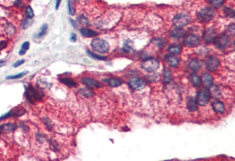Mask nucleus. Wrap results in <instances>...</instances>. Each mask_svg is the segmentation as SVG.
<instances>
[{
	"mask_svg": "<svg viewBox=\"0 0 235 161\" xmlns=\"http://www.w3.org/2000/svg\"><path fill=\"white\" fill-rule=\"evenodd\" d=\"M91 46L95 52L100 53V54H105L109 50V43L102 38H94L91 42Z\"/></svg>",
	"mask_w": 235,
	"mask_h": 161,
	"instance_id": "nucleus-1",
	"label": "nucleus"
},
{
	"mask_svg": "<svg viewBox=\"0 0 235 161\" xmlns=\"http://www.w3.org/2000/svg\"><path fill=\"white\" fill-rule=\"evenodd\" d=\"M43 94L41 91L38 90L32 86H28L26 87V91H25V96L26 98L30 103H34L35 101L41 100L42 98Z\"/></svg>",
	"mask_w": 235,
	"mask_h": 161,
	"instance_id": "nucleus-2",
	"label": "nucleus"
},
{
	"mask_svg": "<svg viewBox=\"0 0 235 161\" xmlns=\"http://www.w3.org/2000/svg\"><path fill=\"white\" fill-rule=\"evenodd\" d=\"M141 67L148 72H153L159 67V61L156 58H147L142 62Z\"/></svg>",
	"mask_w": 235,
	"mask_h": 161,
	"instance_id": "nucleus-3",
	"label": "nucleus"
},
{
	"mask_svg": "<svg viewBox=\"0 0 235 161\" xmlns=\"http://www.w3.org/2000/svg\"><path fill=\"white\" fill-rule=\"evenodd\" d=\"M215 17L214 10L211 7H204L198 13V17L200 22L206 23L212 21Z\"/></svg>",
	"mask_w": 235,
	"mask_h": 161,
	"instance_id": "nucleus-4",
	"label": "nucleus"
},
{
	"mask_svg": "<svg viewBox=\"0 0 235 161\" xmlns=\"http://www.w3.org/2000/svg\"><path fill=\"white\" fill-rule=\"evenodd\" d=\"M191 17L187 14H178L173 19V24L177 27L186 26L190 23Z\"/></svg>",
	"mask_w": 235,
	"mask_h": 161,
	"instance_id": "nucleus-5",
	"label": "nucleus"
},
{
	"mask_svg": "<svg viewBox=\"0 0 235 161\" xmlns=\"http://www.w3.org/2000/svg\"><path fill=\"white\" fill-rule=\"evenodd\" d=\"M215 44H216V47L218 49H225L227 47H229V46L232 43V41H231V38L229 37L228 35H222V36H219L216 38V40L214 41Z\"/></svg>",
	"mask_w": 235,
	"mask_h": 161,
	"instance_id": "nucleus-6",
	"label": "nucleus"
},
{
	"mask_svg": "<svg viewBox=\"0 0 235 161\" xmlns=\"http://www.w3.org/2000/svg\"><path fill=\"white\" fill-rule=\"evenodd\" d=\"M184 44L187 47H196L200 45V38L196 34H189L184 38Z\"/></svg>",
	"mask_w": 235,
	"mask_h": 161,
	"instance_id": "nucleus-7",
	"label": "nucleus"
},
{
	"mask_svg": "<svg viewBox=\"0 0 235 161\" xmlns=\"http://www.w3.org/2000/svg\"><path fill=\"white\" fill-rule=\"evenodd\" d=\"M129 85L135 90L140 91L144 89L146 86V82L145 80L139 77H134L129 81Z\"/></svg>",
	"mask_w": 235,
	"mask_h": 161,
	"instance_id": "nucleus-8",
	"label": "nucleus"
},
{
	"mask_svg": "<svg viewBox=\"0 0 235 161\" xmlns=\"http://www.w3.org/2000/svg\"><path fill=\"white\" fill-rule=\"evenodd\" d=\"M220 65V60L216 56H211L207 58L205 62L206 69L211 72L216 71Z\"/></svg>",
	"mask_w": 235,
	"mask_h": 161,
	"instance_id": "nucleus-9",
	"label": "nucleus"
},
{
	"mask_svg": "<svg viewBox=\"0 0 235 161\" xmlns=\"http://www.w3.org/2000/svg\"><path fill=\"white\" fill-rule=\"evenodd\" d=\"M209 100H210V96L208 93L205 91L200 90L197 93L195 99L197 104H199L200 106H205L209 102Z\"/></svg>",
	"mask_w": 235,
	"mask_h": 161,
	"instance_id": "nucleus-10",
	"label": "nucleus"
},
{
	"mask_svg": "<svg viewBox=\"0 0 235 161\" xmlns=\"http://www.w3.org/2000/svg\"><path fill=\"white\" fill-rule=\"evenodd\" d=\"M217 33L216 30L213 27H208L203 33V38L208 43L214 42L216 38H217Z\"/></svg>",
	"mask_w": 235,
	"mask_h": 161,
	"instance_id": "nucleus-11",
	"label": "nucleus"
},
{
	"mask_svg": "<svg viewBox=\"0 0 235 161\" xmlns=\"http://www.w3.org/2000/svg\"><path fill=\"white\" fill-rule=\"evenodd\" d=\"M211 106L215 112L218 113H223L225 111V106L223 102L218 100H214L211 103Z\"/></svg>",
	"mask_w": 235,
	"mask_h": 161,
	"instance_id": "nucleus-12",
	"label": "nucleus"
},
{
	"mask_svg": "<svg viewBox=\"0 0 235 161\" xmlns=\"http://www.w3.org/2000/svg\"><path fill=\"white\" fill-rule=\"evenodd\" d=\"M82 82L87 87L92 88V87H101V84L98 82V81L95 79L90 77H83L82 79Z\"/></svg>",
	"mask_w": 235,
	"mask_h": 161,
	"instance_id": "nucleus-13",
	"label": "nucleus"
},
{
	"mask_svg": "<svg viewBox=\"0 0 235 161\" xmlns=\"http://www.w3.org/2000/svg\"><path fill=\"white\" fill-rule=\"evenodd\" d=\"M185 34V31L183 30L182 27H176V28L173 29V30L171 31L170 33V36L173 38H175V39H179V38H183Z\"/></svg>",
	"mask_w": 235,
	"mask_h": 161,
	"instance_id": "nucleus-14",
	"label": "nucleus"
},
{
	"mask_svg": "<svg viewBox=\"0 0 235 161\" xmlns=\"http://www.w3.org/2000/svg\"><path fill=\"white\" fill-rule=\"evenodd\" d=\"M165 60L167 61L169 65L172 67H177L179 66V61L178 58H176L174 55H167L165 56Z\"/></svg>",
	"mask_w": 235,
	"mask_h": 161,
	"instance_id": "nucleus-15",
	"label": "nucleus"
},
{
	"mask_svg": "<svg viewBox=\"0 0 235 161\" xmlns=\"http://www.w3.org/2000/svg\"><path fill=\"white\" fill-rule=\"evenodd\" d=\"M188 67L191 70L194 71V72H198L201 69L202 63L200 60L194 58V59H192L189 62Z\"/></svg>",
	"mask_w": 235,
	"mask_h": 161,
	"instance_id": "nucleus-16",
	"label": "nucleus"
},
{
	"mask_svg": "<svg viewBox=\"0 0 235 161\" xmlns=\"http://www.w3.org/2000/svg\"><path fill=\"white\" fill-rule=\"evenodd\" d=\"M201 81L203 82V85L205 87L209 88L211 85L214 83V77L213 76L210 74H208V73H205L203 76H202V80Z\"/></svg>",
	"mask_w": 235,
	"mask_h": 161,
	"instance_id": "nucleus-17",
	"label": "nucleus"
},
{
	"mask_svg": "<svg viewBox=\"0 0 235 161\" xmlns=\"http://www.w3.org/2000/svg\"><path fill=\"white\" fill-rule=\"evenodd\" d=\"M17 128V126L14 124H3V125L0 126V130H1L2 133V132H6V133H9V132H12L14 131Z\"/></svg>",
	"mask_w": 235,
	"mask_h": 161,
	"instance_id": "nucleus-18",
	"label": "nucleus"
},
{
	"mask_svg": "<svg viewBox=\"0 0 235 161\" xmlns=\"http://www.w3.org/2000/svg\"><path fill=\"white\" fill-rule=\"evenodd\" d=\"M167 51L170 53V54L172 55H179L181 54L182 51H183V48L180 45H171L169 46L167 49Z\"/></svg>",
	"mask_w": 235,
	"mask_h": 161,
	"instance_id": "nucleus-19",
	"label": "nucleus"
},
{
	"mask_svg": "<svg viewBox=\"0 0 235 161\" xmlns=\"http://www.w3.org/2000/svg\"><path fill=\"white\" fill-rule=\"evenodd\" d=\"M187 108L189 111H195L198 109V105H197L196 100L192 97H189L187 99Z\"/></svg>",
	"mask_w": 235,
	"mask_h": 161,
	"instance_id": "nucleus-20",
	"label": "nucleus"
},
{
	"mask_svg": "<svg viewBox=\"0 0 235 161\" xmlns=\"http://www.w3.org/2000/svg\"><path fill=\"white\" fill-rule=\"evenodd\" d=\"M80 32H81V33L83 35V36H85V37H87V38L96 37V36H98L97 32L88 28H82L81 30H80Z\"/></svg>",
	"mask_w": 235,
	"mask_h": 161,
	"instance_id": "nucleus-21",
	"label": "nucleus"
},
{
	"mask_svg": "<svg viewBox=\"0 0 235 161\" xmlns=\"http://www.w3.org/2000/svg\"><path fill=\"white\" fill-rule=\"evenodd\" d=\"M104 81L106 82V83H108L109 85H110L111 87H119V86L122 85V80L116 79V78H108V79H105Z\"/></svg>",
	"mask_w": 235,
	"mask_h": 161,
	"instance_id": "nucleus-22",
	"label": "nucleus"
},
{
	"mask_svg": "<svg viewBox=\"0 0 235 161\" xmlns=\"http://www.w3.org/2000/svg\"><path fill=\"white\" fill-rule=\"evenodd\" d=\"M122 51L127 54L133 52V43H132V42L130 40H127L123 45Z\"/></svg>",
	"mask_w": 235,
	"mask_h": 161,
	"instance_id": "nucleus-23",
	"label": "nucleus"
},
{
	"mask_svg": "<svg viewBox=\"0 0 235 161\" xmlns=\"http://www.w3.org/2000/svg\"><path fill=\"white\" fill-rule=\"evenodd\" d=\"M191 81H192V83L194 87H198L201 85V79L195 73H193V74H191Z\"/></svg>",
	"mask_w": 235,
	"mask_h": 161,
	"instance_id": "nucleus-24",
	"label": "nucleus"
},
{
	"mask_svg": "<svg viewBox=\"0 0 235 161\" xmlns=\"http://www.w3.org/2000/svg\"><path fill=\"white\" fill-rule=\"evenodd\" d=\"M209 90H210V94L212 97H214L215 98H219L220 96H221V93H220V90H218V88L216 87V85H212L209 87Z\"/></svg>",
	"mask_w": 235,
	"mask_h": 161,
	"instance_id": "nucleus-25",
	"label": "nucleus"
},
{
	"mask_svg": "<svg viewBox=\"0 0 235 161\" xmlns=\"http://www.w3.org/2000/svg\"><path fill=\"white\" fill-rule=\"evenodd\" d=\"M60 82L62 83L65 84V85L68 86V87H76L78 85V83L73 80L70 79V78H62L60 80Z\"/></svg>",
	"mask_w": 235,
	"mask_h": 161,
	"instance_id": "nucleus-26",
	"label": "nucleus"
},
{
	"mask_svg": "<svg viewBox=\"0 0 235 161\" xmlns=\"http://www.w3.org/2000/svg\"><path fill=\"white\" fill-rule=\"evenodd\" d=\"M224 0H209V3L210 5L214 8L218 9L223 6L224 4Z\"/></svg>",
	"mask_w": 235,
	"mask_h": 161,
	"instance_id": "nucleus-27",
	"label": "nucleus"
},
{
	"mask_svg": "<svg viewBox=\"0 0 235 161\" xmlns=\"http://www.w3.org/2000/svg\"><path fill=\"white\" fill-rule=\"evenodd\" d=\"M87 54H88V56H90V57L94 58V59L101 60V61H105V60H106V56H100V55L95 54V53L91 52V51L89 50H87Z\"/></svg>",
	"mask_w": 235,
	"mask_h": 161,
	"instance_id": "nucleus-28",
	"label": "nucleus"
},
{
	"mask_svg": "<svg viewBox=\"0 0 235 161\" xmlns=\"http://www.w3.org/2000/svg\"><path fill=\"white\" fill-rule=\"evenodd\" d=\"M79 93L81 94L84 96L86 98H89V97H91L94 95V92L91 90L90 88H81L79 90Z\"/></svg>",
	"mask_w": 235,
	"mask_h": 161,
	"instance_id": "nucleus-29",
	"label": "nucleus"
},
{
	"mask_svg": "<svg viewBox=\"0 0 235 161\" xmlns=\"http://www.w3.org/2000/svg\"><path fill=\"white\" fill-rule=\"evenodd\" d=\"M29 48H30V43L28 41H25L23 43L21 46V49L20 50L19 52V55L20 56H23L25 54L27 50H28Z\"/></svg>",
	"mask_w": 235,
	"mask_h": 161,
	"instance_id": "nucleus-30",
	"label": "nucleus"
},
{
	"mask_svg": "<svg viewBox=\"0 0 235 161\" xmlns=\"http://www.w3.org/2000/svg\"><path fill=\"white\" fill-rule=\"evenodd\" d=\"M224 13L226 14V16L227 17H231V18H234V11L233 9L229 7H225L224 8Z\"/></svg>",
	"mask_w": 235,
	"mask_h": 161,
	"instance_id": "nucleus-31",
	"label": "nucleus"
},
{
	"mask_svg": "<svg viewBox=\"0 0 235 161\" xmlns=\"http://www.w3.org/2000/svg\"><path fill=\"white\" fill-rule=\"evenodd\" d=\"M28 73V71H25V72H23L21 73H19V74H15V75H12V76H8L7 77V80H17V79H20V78H22L23 77H24L25 74Z\"/></svg>",
	"mask_w": 235,
	"mask_h": 161,
	"instance_id": "nucleus-32",
	"label": "nucleus"
},
{
	"mask_svg": "<svg viewBox=\"0 0 235 161\" xmlns=\"http://www.w3.org/2000/svg\"><path fill=\"white\" fill-rule=\"evenodd\" d=\"M172 80V76L171 74L170 71H169L168 69H166L164 71V82L166 83H168Z\"/></svg>",
	"mask_w": 235,
	"mask_h": 161,
	"instance_id": "nucleus-33",
	"label": "nucleus"
},
{
	"mask_svg": "<svg viewBox=\"0 0 235 161\" xmlns=\"http://www.w3.org/2000/svg\"><path fill=\"white\" fill-rule=\"evenodd\" d=\"M25 13H26V16L27 18H29V19H32L34 16V12L33 10L32 7L30 6H28L26 8V11H25Z\"/></svg>",
	"mask_w": 235,
	"mask_h": 161,
	"instance_id": "nucleus-34",
	"label": "nucleus"
},
{
	"mask_svg": "<svg viewBox=\"0 0 235 161\" xmlns=\"http://www.w3.org/2000/svg\"><path fill=\"white\" fill-rule=\"evenodd\" d=\"M47 29H48V25H47V24H43L42 25V27H41V30H40V32L39 33V34H38V36H37L38 37L41 38V37H42V36H44V35L46 34Z\"/></svg>",
	"mask_w": 235,
	"mask_h": 161,
	"instance_id": "nucleus-35",
	"label": "nucleus"
},
{
	"mask_svg": "<svg viewBox=\"0 0 235 161\" xmlns=\"http://www.w3.org/2000/svg\"><path fill=\"white\" fill-rule=\"evenodd\" d=\"M68 11L69 14L70 15L73 16L75 14V10L73 7V4L72 2V0H68Z\"/></svg>",
	"mask_w": 235,
	"mask_h": 161,
	"instance_id": "nucleus-36",
	"label": "nucleus"
},
{
	"mask_svg": "<svg viewBox=\"0 0 235 161\" xmlns=\"http://www.w3.org/2000/svg\"><path fill=\"white\" fill-rule=\"evenodd\" d=\"M30 19H29V18H26V19H25V21H23V28L25 29V28H27V27H28L29 26H30V24H31V22H30Z\"/></svg>",
	"mask_w": 235,
	"mask_h": 161,
	"instance_id": "nucleus-37",
	"label": "nucleus"
},
{
	"mask_svg": "<svg viewBox=\"0 0 235 161\" xmlns=\"http://www.w3.org/2000/svg\"><path fill=\"white\" fill-rule=\"evenodd\" d=\"M156 43H157L158 46L161 48V47H164L166 44H167V41H166L165 40L160 38L159 41H158V39H157V41H156Z\"/></svg>",
	"mask_w": 235,
	"mask_h": 161,
	"instance_id": "nucleus-38",
	"label": "nucleus"
},
{
	"mask_svg": "<svg viewBox=\"0 0 235 161\" xmlns=\"http://www.w3.org/2000/svg\"><path fill=\"white\" fill-rule=\"evenodd\" d=\"M78 21H79V22L81 23V24L89 25L88 21V20H87V18L85 17H83V16L78 18Z\"/></svg>",
	"mask_w": 235,
	"mask_h": 161,
	"instance_id": "nucleus-39",
	"label": "nucleus"
},
{
	"mask_svg": "<svg viewBox=\"0 0 235 161\" xmlns=\"http://www.w3.org/2000/svg\"><path fill=\"white\" fill-rule=\"evenodd\" d=\"M7 46V42L6 41H0V52L3 50Z\"/></svg>",
	"mask_w": 235,
	"mask_h": 161,
	"instance_id": "nucleus-40",
	"label": "nucleus"
},
{
	"mask_svg": "<svg viewBox=\"0 0 235 161\" xmlns=\"http://www.w3.org/2000/svg\"><path fill=\"white\" fill-rule=\"evenodd\" d=\"M14 5L17 6L20 8H23V2L22 0H15V2H14Z\"/></svg>",
	"mask_w": 235,
	"mask_h": 161,
	"instance_id": "nucleus-41",
	"label": "nucleus"
},
{
	"mask_svg": "<svg viewBox=\"0 0 235 161\" xmlns=\"http://www.w3.org/2000/svg\"><path fill=\"white\" fill-rule=\"evenodd\" d=\"M24 62H25V60H24V59L19 60V61L16 62L14 64V65H13V67H20V66L23 65V64L24 63Z\"/></svg>",
	"mask_w": 235,
	"mask_h": 161,
	"instance_id": "nucleus-42",
	"label": "nucleus"
},
{
	"mask_svg": "<svg viewBox=\"0 0 235 161\" xmlns=\"http://www.w3.org/2000/svg\"><path fill=\"white\" fill-rule=\"evenodd\" d=\"M70 41L72 42H75L77 41V36L75 33H72L70 36Z\"/></svg>",
	"mask_w": 235,
	"mask_h": 161,
	"instance_id": "nucleus-43",
	"label": "nucleus"
},
{
	"mask_svg": "<svg viewBox=\"0 0 235 161\" xmlns=\"http://www.w3.org/2000/svg\"><path fill=\"white\" fill-rule=\"evenodd\" d=\"M61 2H62V0H56V6H55V9H56V10H59V6H60V4H61Z\"/></svg>",
	"mask_w": 235,
	"mask_h": 161,
	"instance_id": "nucleus-44",
	"label": "nucleus"
},
{
	"mask_svg": "<svg viewBox=\"0 0 235 161\" xmlns=\"http://www.w3.org/2000/svg\"><path fill=\"white\" fill-rule=\"evenodd\" d=\"M5 63H6V61H0V67L5 65Z\"/></svg>",
	"mask_w": 235,
	"mask_h": 161,
	"instance_id": "nucleus-45",
	"label": "nucleus"
},
{
	"mask_svg": "<svg viewBox=\"0 0 235 161\" xmlns=\"http://www.w3.org/2000/svg\"><path fill=\"white\" fill-rule=\"evenodd\" d=\"M1 133H2V131H1V130H0V134H1Z\"/></svg>",
	"mask_w": 235,
	"mask_h": 161,
	"instance_id": "nucleus-46",
	"label": "nucleus"
}]
</instances>
